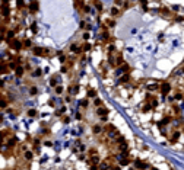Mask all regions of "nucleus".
<instances>
[{"mask_svg":"<svg viewBox=\"0 0 184 170\" xmlns=\"http://www.w3.org/2000/svg\"><path fill=\"white\" fill-rule=\"evenodd\" d=\"M31 51H32L34 55L41 57V58H53V57H56V51L45 47H32Z\"/></svg>","mask_w":184,"mask_h":170,"instance_id":"nucleus-1","label":"nucleus"},{"mask_svg":"<svg viewBox=\"0 0 184 170\" xmlns=\"http://www.w3.org/2000/svg\"><path fill=\"white\" fill-rule=\"evenodd\" d=\"M142 85H143L142 89H145L148 93H155L156 94V92H158V86H159V80H156V79H148V80L142 81Z\"/></svg>","mask_w":184,"mask_h":170,"instance_id":"nucleus-2","label":"nucleus"},{"mask_svg":"<svg viewBox=\"0 0 184 170\" xmlns=\"http://www.w3.org/2000/svg\"><path fill=\"white\" fill-rule=\"evenodd\" d=\"M172 89H174V87H172V85H171L170 80H161L159 81L158 92H159V94H162L164 98H167V96L171 93V90H172Z\"/></svg>","mask_w":184,"mask_h":170,"instance_id":"nucleus-3","label":"nucleus"},{"mask_svg":"<svg viewBox=\"0 0 184 170\" xmlns=\"http://www.w3.org/2000/svg\"><path fill=\"white\" fill-rule=\"evenodd\" d=\"M97 115L102 122H107V121H108V116H110V111L107 109L105 105H102V106H98L97 108Z\"/></svg>","mask_w":184,"mask_h":170,"instance_id":"nucleus-4","label":"nucleus"},{"mask_svg":"<svg viewBox=\"0 0 184 170\" xmlns=\"http://www.w3.org/2000/svg\"><path fill=\"white\" fill-rule=\"evenodd\" d=\"M9 48L10 50H13V51L19 52L24 50V47H22V39H19V38H13L12 41H9Z\"/></svg>","mask_w":184,"mask_h":170,"instance_id":"nucleus-5","label":"nucleus"},{"mask_svg":"<svg viewBox=\"0 0 184 170\" xmlns=\"http://www.w3.org/2000/svg\"><path fill=\"white\" fill-rule=\"evenodd\" d=\"M133 161V167H135L136 170H148L150 167L149 163L145 160H142V159H135V160H131Z\"/></svg>","mask_w":184,"mask_h":170,"instance_id":"nucleus-6","label":"nucleus"},{"mask_svg":"<svg viewBox=\"0 0 184 170\" xmlns=\"http://www.w3.org/2000/svg\"><path fill=\"white\" fill-rule=\"evenodd\" d=\"M38 10H39V3L37 0H31L28 5H26V12H28V13L35 15Z\"/></svg>","mask_w":184,"mask_h":170,"instance_id":"nucleus-7","label":"nucleus"},{"mask_svg":"<svg viewBox=\"0 0 184 170\" xmlns=\"http://www.w3.org/2000/svg\"><path fill=\"white\" fill-rule=\"evenodd\" d=\"M121 13H123V10L120 9V7H117V6H113L111 9H110V16H111L113 19L118 18V16H121Z\"/></svg>","mask_w":184,"mask_h":170,"instance_id":"nucleus-8","label":"nucleus"},{"mask_svg":"<svg viewBox=\"0 0 184 170\" xmlns=\"http://www.w3.org/2000/svg\"><path fill=\"white\" fill-rule=\"evenodd\" d=\"M70 96H75V94H78V92H79V85L78 83H72V85L67 87V90H66Z\"/></svg>","mask_w":184,"mask_h":170,"instance_id":"nucleus-9","label":"nucleus"},{"mask_svg":"<svg viewBox=\"0 0 184 170\" xmlns=\"http://www.w3.org/2000/svg\"><path fill=\"white\" fill-rule=\"evenodd\" d=\"M60 85V76L58 74H53L50 77V86L51 87H56V86Z\"/></svg>","mask_w":184,"mask_h":170,"instance_id":"nucleus-10","label":"nucleus"},{"mask_svg":"<svg viewBox=\"0 0 184 170\" xmlns=\"http://www.w3.org/2000/svg\"><path fill=\"white\" fill-rule=\"evenodd\" d=\"M13 73H15V76H16V77H24L26 71H25L24 66H18V67H16V68L13 70Z\"/></svg>","mask_w":184,"mask_h":170,"instance_id":"nucleus-11","label":"nucleus"},{"mask_svg":"<svg viewBox=\"0 0 184 170\" xmlns=\"http://www.w3.org/2000/svg\"><path fill=\"white\" fill-rule=\"evenodd\" d=\"M86 94H88L89 99H95V98H98V92L95 89H92V87H88Z\"/></svg>","mask_w":184,"mask_h":170,"instance_id":"nucleus-12","label":"nucleus"},{"mask_svg":"<svg viewBox=\"0 0 184 170\" xmlns=\"http://www.w3.org/2000/svg\"><path fill=\"white\" fill-rule=\"evenodd\" d=\"M92 132H94V135H99V134H102V125L101 124H95L94 127H92Z\"/></svg>","mask_w":184,"mask_h":170,"instance_id":"nucleus-13","label":"nucleus"},{"mask_svg":"<svg viewBox=\"0 0 184 170\" xmlns=\"http://www.w3.org/2000/svg\"><path fill=\"white\" fill-rule=\"evenodd\" d=\"M38 115H39V112L37 111V109H34V108L28 109V116H29V118H37Z\"/></svg>","mask_w":184,"mask_h":170,"instance_id":"nucleus-14","label":"nucleus"},{"mask_svg":"<svg viewBox=\"0 0 184 170\" xmlns=\"http://www.w3.org/2000/svg\"><path fill=\"white\" fill-rule=\"evenodd\" d=\"M63 92H64V89H63V86H62V85H58V86H56V87H54V93L57 94V96L63 94Z\"/></svg>","mask_w":184,"mask_h":170,"instance_id":"nucleus-15","label":"nucleus"},{"mask_svg":"<svg viewBox=\"0 0 184 170\" xmlns=\"http://www.w3.org/2000/svg\"><path fill=\"white\" fill-rule=\"evenodd\" d=\"M37 93H38V89H37V86H29V94H31V96H35Z\"/></svg>","mask_w":184,"mask_h":170,"instance_id":"nucleus-16","label":"nucleus"},{"mask_svg":"<svg viewBox=\"0 0 184 170\" xmlns=\"http://www.w3.org/2000/svg\"><path fill=\"white\" fill-rule=\"evenodd\" d=\"M88 106H89V99H82V100H80V108L86 109Z\"/></svg>","mask_w":184,"mask_h":170,"instance_id":"nucleus-17","label":"nucleus"},{"mask_svg":"<svg viewBox=\"0 0 184 170\" xmlns=\"http://www.w3.org/2000/svg\"><path fill=\"white\" fill-rule=\"evenodd\" d=\"M94 105H95V108H98V106H102L104 102H102V99H99V98H95V99H94Z\"/></svg>","mask_w":184,"mask_h":170,"instance_id":"nucleus-18","label":"nucleus"},{"mask_svg":"<svg viewBox=\"0 0 184 170\" xmlns=\"http://www.w3.org/2000/svg\"><path fill=\"white\" fill-rule=\"evenodd\" d=\"M34 76H35V77H41V76H43V70H41V68H35V70H34Z\"/></svg>","mask_w":184,"mask_h":170,"instance_id":"nucleus-19","label":"nucleus"},{"mask_svg":"<svg viewBox=\"0 0 184 170\" xmlns=\"http://www.w3.org/2000/svg\"><path fill=\"white\" fill-rule=\"evenodd\" d=\"M62 122L69 124V122H70V118H69V116H66V115H62Z\"/></svg>","mask_w":184,"mask_h":170,"instance_id":"nucleus-20","label":"nucleus"},{"mask_svg":"<svg viewBox=\"0 0 184 170\" xmlns=\"http://www.w3.org/2000/svg\"><path fill=\"white\" fill-rule=\"evenodd\" d=\"M75 116H76V119H82V113H76V115H75Z\"/></svg>","mask_w":184,"mask_h":170,"instance_id":"nucleus-21","label":"nucleus"},{"mask_svg":"<svg viewBox=\"0 0 184 170\" xmlns=\"http://www.w3.org/2000/svg\"><path fill=\"white\" fill-rule=\"evenodd\" d=\"M150 170H159V169H156V167H149Z\"/></svg>","mask_w":184,"mask_h":170,"instance_id":"nucleus-22","label":"nucleus"}]
</instances>
